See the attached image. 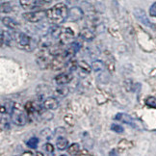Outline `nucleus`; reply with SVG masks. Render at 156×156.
Here are the masks:
<instances>
[{
  "instance_id": "b1692460",
  "label": "nucleus",
  "mask_w": 156,
  "mask_h": 156,
  "mask_svg": "<svg viewBox=\"0 0 156 156\" xmlns=\"http://www.w3.org/2000/svg\"><path fill=\"white\" fill-rule=\"evenodd\" d=\"M38 144H39V139H38V138L37 137H32V138H30V139L28 140L27 146L30 148L36 149V148L38 147Z\"/></svg>"
},
{
  "instance_id": "72a5a7b5",
  "label": "nucleus",
  "mask_w": 156,
  "mask_h": 156,
  "mask_svg": "<svg viewBox=\"0 0 156 156\" xmlns=\"http://www.w3.org/2000/svg\"><path fill=\"white\" fill-rule=\"evenodd\" d=\"M22 155H33L32 152H23Z\"/></svg>"
},
{
  "instance_id": "473e14b6",
  "label": "nucleus",
  "mask_w": 156,
  "mask_h": 156,
  "mask_svg": "<svg viewBox=\"0 0 156 156\" xmlns=\"http://www.w3.org/2000/svg\"><path fill=\"white\" fill-rule=\"evenodd\" d=\"M90 153L86 151V149H83V151H81V152L79 151V153H78L77 155H89Z\"/></svg>"
},
{
  "instance_id": "ddd939ff",
  "label": "nucleus",
  "mask_w": 156,
  "mask_h": 156,
  "mask_svg": "<svg viewBox=\"0 0 156 156\" xmlns=\"http://www.w3.org/2000/svg\"><path fill=\"white\" fill-rule=\"evenodd\" d=\"M24 109L28 113V115H33V114L41 112V107L37 106V104L33 102V101H28V102H26V104L24 106Z\"/></svg>"
},
{
  "instance_id": "a211bd4d",
  "label": "nucleus",
  "mask_w": 156,
  "mask_h": 156,
  "mask_svg": "<svg viewBox=\"0 0 156 156\" xmlns=\"http://www.w3.org/2000/svg\"><path fill=\"white\" fill-rule=\"evenodd\" d=\"M55 95L59 98H65L69 93V89L68 87H65V85H58L55 89Z\"/></svg>"
},
{
  "instance_id": "f257e3e1",
  "label": "nucleus",
  "mask_w": 156,
  "mask_h": 156,
  "mask_svg": "<svg viewBox=\"0 0 156 156\" xmlns=\"http://www.w3.org/2000/svg\"><path fill=\"white\" fill-rule=\"evenodd\" d=\"M69 9L65 3H58L46 11V17L53 24H61L68 19Z\"/></svg>"
},
{
  "instance_id": "dca6fc26",
  "label": "nucleus",
  "mask_w": 156,
  "mask_h": 156,
  "mask_svg": "<svg viewBox=\"0 0 156 156\" xmlns=\"http://www.w3.org/2000/svg\"><path fill=\"white\" fill-rule=\"evenodd\" d=\"M80 37L83 38L84 40H86L88 41H93L94 39V34L90 28H83L80 32Z\"/></svg>"
},
{
  "instance_id": "20e7f679",
  "label": "nucleus",
  "mask_w": 156,
  "mask_h": 156,
  "mask_svg": "<svg viewBox=\"0 0 156 156\" xmlns=\"http://www.w3.org/2000/svg\"><path fill=\"white\" fill-rule=\"evenodd\" d=\"M13 37H14V40L16 43V44L20 47H22V48H26V47H28L30 44H31V38H30L28 35H26L25 33L15 32Z\"/></svg>"
},
{
  "instance_id": "a878e982",
  "label": "nucleus",
  "mask_w": 156,
  "mask_h": 156,
  "mask_svg": "<svg viewBox=\"0 0 156 156\" xmlns=\"http://www.w3.org/2000/svg\"><path fill=\"white\" fill-rule=\"evenodd\" d=\"M78 64V67H79L83 71H85L86 73H89L90 71H91V67H90V65L89 64H87L85 61H82V62H78L77 63Z\"/></svg>"
},
{
  "instance_id": "f3484780",
  "label": "nucleus",
  "mask_w": 156,
  "mask_h": 156,
  "mask_svg": "<svg viewBox=\"0 0 156 156\" xmlns=\"http://www.w3.org/2000/svg\"><path fill=\"white\" fill-rule=\"evenodd\" d=\"M21 7L25 10H31L38 4V0H20Z\"/></svg>"
},
{
  "instance_id": "f8f14e48",
  "label": "nucleus",
  "mask_w": 156,
  "mask_h": 156,
  "mask_svg": "<svg viewBox=\"0 0 156 156\" xmlns=\"http://www.w3.org/2000/svg\"><path fill=\"white\" fill-rule=\"evenodd\" d=\"M63 31H64V29L62 27H60L59 24H53L48 28V34L55 40H57V39L59 40V38L61 37Z\"/></svg>"
},
{
  "instance_id": "0eeeda50",
  "label": "nucleus",
  "mask_w": 156,
  "mask_h": 156,
  "mask_svg": "<svg viewBox=\"0 0 156 156\" xmlns=\"http://www.w3.org/2000/svg\"><path fill=\"white\" fill-rule=\"evenodd\" d=\"M41 106H43V108H44L45 110H56L59 106V101L56 98L48 97L43 101Z\"/></svg>"
},
{
  "instance_id": "7ed1b4c3",
  "label": "nucleus",
  "mask_w": 156,
  "mask_h": 156,
  "mask_svg": "<svg viewBox=\"0 0 156 156\" xmlns=\"http://www.w3.org/2000/svg\"><path fill=\"white\" fill-rule=\"evenodd\" d=\"M23 19L28 22H40L46 17V12L44 11H37V12H28L22 15Z\"/></svg>"
},
{
  "instance_id": "423d86ee",
  "label": "nucleus",
  "mask_w": 156,
  "mask_h": 156,
  "mask_svg": "<svg viewBox=\"0 0 156 156\" xmlns=\"http://www.w3.org/2000/svg\"><path fill=\"white\" fill-rule=\"evenodd\" d=\"M84 16V12L80 7H77V6H74V7H71L69 10V15H68V20L69 21H78L82 20V17Z\"/></svg>"
},
{
  "instance_id": "4468645a",
  "label": "nucleus",
  "mask_w": 156,
  "mask_h": 156,
  "mask_svg": "<svg viewBox=\"0 0 156 156\" xmlns=\"http://www.w3.org/2000/svg\"><path fill=\"white\" fill-rule=\"evenodd\" d=\"M115 119H118V121H121L122 122L130 124V125H132V126H135V124H134L135 121H134V119H132L130 116L126 115V114H124V113H119V114H117Z\"/></svg>"
},
{
  "instance_id": "1a4fd4ad",
  "label": "nucleus",
  "mask_w": 156,
  "mask_h": 156,
  "mask_svg": "<svg viewBox=\"0 0 156 156\" xmlns=\"http://www.w3.org/2000/svg\"><path fill=\"white\" fill-rule=\"evenodd\" d=\"M51 60L52 59H50L49 56L44 52V53H41V54H39V55H38L37 63H38V65L40 66L41 69H45L47 67H50Z\"/></svg>"
},
{
  "instance_id": "c85d7f7f",
  "label": "nucleus",
  "mask_w": 156,
  "mask_h": 156,
  "mask_svg": "<svg viewBox=\"0 0 156 156\" xmlns=\"http://www.w3.org/2000/svg\"><path fill=\"white\" fill-rule=\"evenodd\" d=\"M64 119H65V122H66L70 125V126H73V125H74V119H73V116L68 115V116H66V117L64 118Z\"/></svg>"
},
{
  "instance_id": "9d476101",
  "label": "nucleus",
  "mask_w": 156,
  "mask_h": 156,
  "mask_svg": "<svg viewBox=\"0 0 156 156\" xmlns=\"http://www.w3.org/2000/svg\"><path fill=\"white\" fill-rule=\"evenodd\" d=\"M2 23L6 26L8 27L12 30H14V31H16V30H19L20 25V23L17 22L16 20H15L14 19H12V17H9V16H5L2 19Z\"/></svg>"
},
{
  "instance_id": "393cba45",
  "label": "nucleus",
  "mask_w": 156,
  "mask_h": 156,
  "mask_svg": "<svg viewBox=\"0 0 156 156\" xmlns=\"http://www.w3.org/2000/svg\"><path fill=\"white\" fill-rule=\"evenodd\" d=\"M13 10V6L11 2H3L1 4V12L2 13H10Z\"/></svg>"
},
{
  "instance_id": "6e6552de",
  "label": "nucleus",
  "mask_w": 156,
  "mask_h": 156,
  "mask_svg": "<svg viewBox=\"0 0 156 156\" xmlns=\"http://www.w3.org/2000/svg\"><path fill=\"white\" fill-rule=\"evenodd\" d=\"M73 38H74V33L73 32V30L70 28H66L64 29L61 37L59 38V41H61V44H69L70 41L73 40Z\"/></svg>"
},
{
  "instance_id": "c756f323",
  "label": "nucleus",
  "mask_w": 156,
  "mask_h": 156,
  "mask_svg": "<svg viewBox=\"0 0 156 156\" xmlns=\"http://www.w3.org/2000/svg\"><path fill=\"white\" fill-rule=\"evenodd\" d=\"M44 151H45L47 153L52 154V153L54 152V147L51 145L50 143H46L45 145H44Z\"/></svg>"
},
{
  "instance_id": "5701e85b",
  "label": "nucleus",
  "mask_w": 156,
  "mask_h": 156,
  "mask_svg": "<svg viewBox=\"0 0 156 156\" xmlns=\"http://www.w3.org/2000/svg\"><path fill=\"white\" fill-rule=\"evenodd\" d=\"M132 147H133L132 143L127 140H125V139L119 141V148L121 149V151H126V149L131 148Z\"/></svg>"
},
{
  "instance_id": "9b49d317",
  "label": "nucleus",
  "mask_w": 156,
  "mask_h": 156,
  "mask_svg": "<svg viewBox=\"0 0 156 156\" xmlns=\"http://www.w3.org/2000/svg\"><path fill=\"white\" fill-rule=\"evenodd\" d=\"M73 79V74L71 73H61L54 78V81L57 85H66L71 81Z\"/></svg>"
},
{
  "instance_id": "6ab92c4d",
  "label": "nucleus",
  "mask_w": 156,
  "mask_h": 156,
  "mask_svg": "<svg viewBox=\"0 0 156 156\" xmlns=\"http://www.w3.org/2000/svg\"><path fill=\"white\" fill-rule=\"evenodd\" d=\"M13 40H14V37L9 32H7V31H2L1 32V44L2 45L3 44L10 45Z\"/></svg>"
},
{
  "instance_id": "2eb2a0df",
  "label": "nucleus",
  "mask_w": 156,
  "mask_h": 156,
  "mask_svg": "<svg viewBox=\"0 0 156 156\" xmlns=\"http://www.w3.org/2000/svg\"><path fill=\"white\" fill-rule=\"evenodd\" d=\"M52 40H54L49 34H46L41 38L39 44L40 46L44 47V48H47V47H51L52 46Z\"/></svg>"
},
{
  "instance_id": "7c9ffc66",
  "label": "nucleus",
  "mask_w": 156,
  "mask_h": 156,
  "mask_svg": "<svg viewBox=\"0 0 156 156\" xmlns=\"http://www.w3.org/2000/svg\"><path fill=\"white\" fill-rule=\"evenodd\" d=\"M149 15H151V16L156 17V2H154L151 6V8H149Z\"/></svg>"
},
{
  "instance_id": "412c9836",
  "label": "nucleus",
  "mask_w": 156,
  "mask_h": 156,
  "mask_svg": "<svg viewBox=\"0 0 156 156\" xmlns=\"http://www.w3.org/2000/svg\"><path fill=\"white\" fill-rule=\"evenodd\" d=\"M104 68H105V65L102 61H100V60H95V61H94L92 63V69H94V71H95V73L103 70Z\"/></svg>"
},
{
  "instance_id": "2f4dec72",
  "label": "nucleus",
  "mask_w": 156,
  "mask_h": 156,
  "mask_svg": "<svg viewBox=\"0 0 156 156\" xmlns=\"http://www.w3.org/2000/svg\"><path fill=\"white\" fill-rule=\"evenodd\" d=\"M66 2H67L69 5H74L78 2V0H66Z\"/></svg>"
},
{
  "instance_id": "f704fd0d",
  "label": "nucleus",
  "mask_w": 156,
  "mask_h": 156,
  "mask_svg": "<svg viewBox=\"0 0 156 156\" xmlns=\"http://www.w3.org/2000/svg\"><path fill=\"white\" fill-rule=\"evenodd\" d=\"M43 2H45V3H49V2H51L52 0H41Z\"/></svg>"
},
{
  "instance_id": "39448f33",
  "label": "nucleus",
  "mask_w": 156,
  "mask_h": 156,
  "mask_svg": "<svg viewBox=\"0 0 156 156\" xmlns=\"http://www.w3.org/2000/svg\"><path fill=\"white\" fill-rule=\"evenodd\" d=\"M134 16L136 19L139 20L143 25H145L148 28H152L154 29L155 28V25L153 24V23L149 20V19L147 17L146 12L144 11L143 9H140V8H136L134 10Z\"/></svg>"
},
{
  "instance_id": "aec40b11",
  "label": "nucleus",
  "mask_w": 156,
  "mask_h": 156,
  "mask_svg": "<svg viewBox=\"0 0 156 156\" xmlns=\"http://www.w3.org/2000/svg\"><path fill=\"white\" fill-rule=\"evenodd\" d=\"M56 146L59 151H65L69 147V141L65 137H59L56 141Z\"/></svg>"
},
{
  "instance_id": "bb28decb",
  "label": "nucleus",
  "mask_w": 156,
  "mask_h": 156,
  "mask_svg": "<svg viewBox=\"0 0 156 156\" xmlns=\"http://www.w3.org/2000/svg\"><path fill=\"white\" fill-rule=\"evenodd\" d=\"M146 104L148 107L151 108H156V98L154 97H149L146 99Z\"/></svg>"
},
{
  "instance_id": "cd10ccee",
  "label": "nucleus",
  "mask_w": 156,
  "mask_h": 156,
  "mask_svg": "<svg viewBox=\"0 0 156 156\" xmlns=\"http://www.w3.org/2000/svg\"><path fill=\"white\" fill-rule=\"evenodd\" d=\"M111 129L113 131L117 132V133H122V132H123V127L121 126L119 124H116V123H113L111 125Z\"/></svg>"
},
{
  "instance_id": "f03ea898",
  "label": "nucleus",
  "mask_w": 156,
  "mask_h": 156,
  "mask_svg": "<svg viewBox=\"0 0 156 156\" xmlns=\"http://www.w3.org/2000/svg\"><path fill=\"white\" fill-rule=\"evenodd\" d=\"M26 110L17 103H15L13 112L11 114V121L13 122L16 125L19 126H23L27 122V114Z\"/></svg>"
},
{
  "instance_id": "4be33fe9",
  "label": "nucleus",
  "mask_w": 156,
  "mask_h": 156,
  "mask_svg": "<svg viewBox=\"0 0 156 156\" xmlns=\"http://www.w3.org/2000/svg\"><path fill=\"white\" fill-rule=\"evenodd\" d=\"M80 151V147L77 143L71 144V145L68 147V153L69 155H77Z\"/></svg>"
}]
</instances>
